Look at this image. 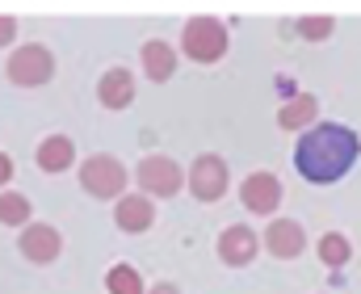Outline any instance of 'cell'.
<instances>
[{
  "label": "cell",
  "instance_id": "6da1fadb",
  "mask_svg": "<svg viewBox=\"0 0 361 294\" xmlns=\"http://www.w3.org/2000/svg\"><path fill=\"white\" fill-rule=\"evenodd\" d=\"M357 152H361V143L349 126H341V122H315V126L298 139L294 164H298V173H302L307 181L332 185V181H341V177L357 164Z\"/></svg>",
  "mask_w": 361,
  "mask_h": 294
},
{
  "label": "cell",
  "instance_id": "7a4b0ae2",
  "mask_svg": "<svg viewBox=\"0 0 361 294\" xmlns=\"http://www.w3.org/2000/svg\"><path fill=\"white\" fill-rule=\"evenodd\" d=\"M180 47H185L189 59L214 63V59H223V51H227V30H223V21H214V17H193V21L185 25V34H180Z\"/></svg>",
  "mask_w": 361,
  "mask_h": 294
},
{
  "label": "cell",
  "instance_id": "3957f363",
  "mask_svg": "<svg viewBox=\"0 0 361 294\" xmlns=\"http://www.w3.org/2000/svg\"><path fill=\"white\" fill-rule=\"evenodd\" d=\"M51 76H55V55H51L47 47L30 42V47H17V51H13V59H8V80H13V85L38 89V85H47Z\"/></svg>",
  "mask_w": 361,
  "mask_h": 294
},
{
  "label": "cell",
  "instance_id": "277c9868",
  "mask_svg": "<svg viewBox=\"0 0 361 294\" xmlns=\"http://www.w3.org/2000/svg\"><path fill=\"white\" fill-rule=\"evenodd\" d=\"M80 185L89 190L92 197H118L122 202V190H126V169L114 160V156H89L80 164Z\"/></svg>",
  "mask_w": 361,
  "mask_h": 294
},
{
  "label": "cell",
  "instance_id": "5b68a950",
  "mask_svg": "<svg viewBox=\"0 0 361 294\" xmlns=\"http://www.w3.org/2000/svg\"><path fill=\"white\" fill-rule=\"evenodd\" d=\"M189 190L197 202H219V197L227 194V164L219 160V156H197L193 160V169H189Z\"/></svg>",
  "mask_w": 361,
  "mask_h": 294
},
{
  "label": "cell",
  "instance_id": "8992f818",
  "mask_svg": "<svg viewBox=\"0 0 361 294\" xmlns=\"http://www.w3.org/2000/svg\"><path fill=\"white\" fill-rule=\"evenodd\" d=\"M135 177L147 197H173L180 190V164H173L169 156H147Z\"/></svg>",
  "mask_w": 361,
  "mask_h": 294
},
{
  "label": "cell",
  "instance_id": "52a82bcc",
  "mask_svg": "<svg viewBox=\"0 0 361 294\" xmlns=\"http://www.w3.org/2000/svg\"><path fill=\"white\" fill-rule=\"evenodd\" d=\"M59 248H63V240H59V231L51 223H30L21 231V257L34 261V265H51L59 257Z\"/></svg>",
  "mask_w": 361,
  "mask_h": 294
},
{
  "label": "cell",
  "instance_id": "ba28073f",
  "mask_svg": "<svg viewBox=\"0 0 361 294\" xmlns=\"http://www.w3.org/2000/svg\"><path fill=\"white\" fill-rule=\"evenodd\" d=\"M240 202H244L248 210H257V214H273L277 202H281V181H277L273 173H252V177H244V185H240Z\"/></svg>",
  "mask_w": 361,
  "mask_h": 294
},
{
  "label": "cell",
  "instance_id": "9c48e42d",
  "mask_svg": "<svg viewBox=\"0 0 361 294\" xmlns=\"http://www.w3.org/2000/svg\"><path fill=\"white\" fill-rule=\"evenodd\" d=\"M265 248L277 261H290V257H298L307 248V235H302V227L294 219H273L269 227H265Z\"/></svg>",
  "mask_w": 361,
  "mask_h": 294
},
{
  "label": "cell",
  "instance_id": "30bf717a",
  "mask_svg": "<svg viewBox=\"0 0 361 294\" xmlns=\"http://www.w3.org/2000/svg\"><path fill=\"white\" fill-rule=\"evenodd\" d=\"M257 248H261V240H257V231H252V227H244V223L227 227V231H223V240H219V257H223L227 265H252Z\"/></svg>",
  "mask_w": 361,
  "mask_h": 294
},
{
  "label": "cell",
  "instance_id": "8fae6325",
  "mask_svg": "<svg viewBox=\"0 0 361 294\" xmlns=\"http://www.w3.org/2000/svg\"><path fill=\"white\" fill-rule=\"evenodd\" d=\"M118 227L122 231H130V235H139V231H147L152 223H156V206H152V197L147 194H126L118 202Z\"/></svg>",
  "mask_w": 361,
  "mask_h": 294
},
{
  "label": "cell",
  "instance_id": "7c38bea8",
  "mask_svg": "<svg viewBox=\"0 0 361 294\" xmlns=\"http://www.w3.org/2000/svg\"><path fill=\"white\" fill-rule=\"evenodd\" d=\"M97 97L105 109H126L130 101H135V80H130V72L126 68H109L105 76H101V85H97Z\"/></svg>",
  "mask_w": 361,
  "mask_h": 294
},
{
  "label": "cell",
  "instance_id": "4fadbf2b",
  "mask_svg": "<svg viewBox=\"0 0 361 294\" xmlns=\"http://www.w3.org/2000/svg\"><path fill=\"white\" fill-rule=\"evenodd\" d=\"M139 59H143V72H147V80H156V85H164V80L177 72V51H173L169 42H143Z\"/></svg>",
  "mask_w": 361,
  "mask_h": 294
},
{
  "label": "cell",
  "instance_id": "5bb4252c",
  "mask_svg": "<svg viewBox=\"0 0 361 294\" xmlns=\"http://www.w3.org/2000/svg\"><path fill=\"white\" fill-rule=\"evenodd\" d=\"M72 160H76V147L68 135H51L38 143V169L42 173H63V169H72Z\"/></svg>",
  "mask_w": 361,
  "mask_h": 294
},
{
  "label": "cell",
  "instance_id": "9a60e30c",
  "mask_svg": "<svg viewBox=\"0 0 361 294\" xmlns=\"http://www.w3.org/2000/svg\"><path fill=\"white\" fill-rule=\"evenodd\" d=\"M315 109H319V101L311 97V93H298L290 105H281L277 122H281V130H302V126L315 122Z\"/></svg>",
  "mask_w": 361,
  "mask_h": 294
},
{
  "label": "cell",
  "instance_id": "2e32d148",
  "mask_svg": "<svg viewBox=\"0 0 361 294\" xmlns=\"http://www.w3.org/2000/svg\"><path fill=\"white\" fill-rule=\"evenodd\" d=\"M105 290L109 294H143V278L135 265H114L105 274Z\"/></svg>",
  "mask_w": 361,
  "mask_h": 294
},
{
  "label": "cell",
  "instance_id": "e0dca14e",
  "mask_svg": "<svg viewBox=\"0 0 361 294\" xmlns=\"http://www.w3.org/2000/svg\"><path fill=\"white\" fill-rule=\"evenodd\" d=\"M25 219H30V197L0 194V223H4V227H21Z\"/></svg>",
  "mask_w": 361,
  "mask_h": 294
},
{
  "label": "cell",
  "instance_id": "ac0fdd59",
  "mask_svg": "<svg viewBox=\"0 0 361 294\" xmlns=\"http://www.w3.org/2000/svg\"><path fill=\"white\" fill-rule=\"evenodd\" d=\"M319 257H324V265H349V257H353V248H349V240L345 235H324L319 240Z\"/></svg>",
  "mask_w": 361,
  "mask_h": 294
},
{
  "label": "cell",
  "instance_id": "d6986e66",
  "mask_svg": "<svg viewBox=\"0 0 361 294\" xmlns=\"http://www.w3.org/2000/svg\"><path fill=\"white\" fill-rule=\"evenodd\" d=\"M298 34L319 42V38H328V34H332V17H302V21H298Z\"/></svg>",
  "mask_w": 361,
  "mask_h": 294
},
{
  "label": "cell",
  "instance_id": "ffe728a7",
  "mask_svg": "<svg viewBox=\"0 0 361 294\" xmlns=\"http://www.w3.org/2000/svg\"><path fill=\"white\" fill-rule=\"evenodd\" d=\"M13 34H17V21H13V17H0V47H8Z\"/></svg>",
  "mask_w": 361,
  "mask_h": 294
},
{
  "label": "cell",
  "instance_id": "44dd1931",
  "mask_svg": "<svg viewBox=\"0 0 361 294\" xmlns=\"http://www.w3.org/2000/svg\"><path fill=\"white\" fill-rule=\"evenodd\" d=\"M8 177H13V160H8V156H4V152H0V185H4V181H8Z\"/></svg>",
  "mask_w": 361,
  "mask_h": 294
},
{
  "label": "cell",
  "instance_id": "7402d4cb",
  "mask_svg": "<svg viewBox=\"0 0 361 294\" xmlns=\"http://www.w3.org/2000/svg\"><path fill=\"white\" fill-rule=\"evenodd\" d=\"M147 294H177V286H169V282H160V286H152Z\"/></svg>",
  "mask_w": 361,
  "mask_h": 294
}]
</instances>
